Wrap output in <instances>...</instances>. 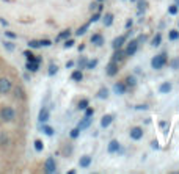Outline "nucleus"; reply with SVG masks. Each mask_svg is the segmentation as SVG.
Wrapping results in <instances>:
<instances>
[{
    "instance_id": "f257e3e1",
    "label": "nucleus",
    "mask_w": 179,
    "mask_h": 174,
    "mask_svg": "<svg viewBox=\"0 0 179 174\" xmlns=\"http://www.w3.org/2000/svg\"><path fill=\"white\" fill-rule=\"evenodd\" d=\"M0 119L5 122H11L16 119V110L13 107H3L0 110Z\"/></svg>"
},
{
    "instance_id": "f03ea898",
    "label": "nucleus",
    "mask_w": 179,
    "mask_h": 174,
    "mask_svg": "<svg viewBox=\"0 0 179 174\" xmlns=\"http://www.w3.org/2000/svg\"><path fill=\"white\" fill-rule=\"evenodd\" d=\"M165 63H167V55H165V54H159V55H156L154 58L151 60V66L154 67V69H160V67H163Z\"/></svg>"
},
{
    "instance_id": "7ed1b4c3",
    "label": "nucleus",
    "mask_w": 179,
    "mask_h": 174,
    "mask_svg": "<svg viewBox=\"0 0 179 174\" xmlns=\"http://www.w3.org/2000/svg\"><path fill=\"white\" fill-rule=\"evenodd\" d=\"M11 89H13V82L8 77L0 79V94H8Z\"/></svg>"
},
{
    "instance_id": "20e7f679",
    "label": "nucleus",
    "mask_w": 179,
    "mask_h": 174,
    "mask_svg": "<svg viewBox=\"0 0 179 174\" xmlns=\"http://www.w3.org/2000/svg\"><path fill=\"white\" fill-rule=\"evenodd\" d=\"M39 63H41V58H39V57H36V60H33V61H27V63H25V69L30 71V72H36V71L39 69Z\"/></svg>"
},
{
    "instance_id": "39448f33",
    "label": "nucleus",
    "mask_w": 179,
    "mask_h": 174,
    "mask_svg": "<svg viewBox=\"0 0 179 174\" xmlns=\"http://www.w3.org/2000/svg\"><path fill=\"white\" fill-rule=\"evenodd\" d=\"M44 171L49 172V174H52V172L57 171V165H55V160H54L52 157L46 160V163H44Z\"/></svg>"
},
{
    "instance_id": "423d86ee",
    "label": "nucleus",
    "mask_w": 179,
    "mask_h": 174,
    "mask_svg": "<svg viewBox=\"0 0 179 174\" xmlns=\"http://www.w3.org/2000/svg\"><path fill=\"white\" fill-rule=\"evenodd\" d=\"M138 49V41H131V44L126 49V55H134Z\"/></svg>"
},
{
    "instance_id": "0eeeda50",
    "label": "nucleus",
    "mask_w": 179,
    "mask_h": 174,
    "mask_svg": "<svg viewBox=\"0 0 179 174\" xmlns=\"http://www.w3.org/2000/svg\"><path fill=\"white\" fill-rule=\"evenodd\" d=\"M141 137H143V129H140V127L131 129V138L132 140H140Z\"/></svg>"
},
{
    "instance_id": "6e6552de",
    "label": "nucleus",
    "mask_w": 179,
    "mask_h": 174,
    "mask_svg": "<svg viewBox=\"0 0 179 174\" xmlns=\"http://www.w3.org/2000/svg\"><path fill=\"white\" fill-rule=\"evenodd\" d=\"M49 119V110L46 108V107H43L41 110H39V115H38V121L39 122H46Z\"/></svg>"
},
{
    "instance_id": "1a4fd4ad",
    "label": "nucleus",
    "mask_w": 179,
    "mask_h": 174,
    "mask_svg": "<svg viewBox=\"0 0 179 174\" xmlns=\"http://www.w3.org/2000/svg\"><path fill=\"white\" fill-rule=\"evenodd\" d=\"M10 144V135L7 132H0V147H5Z\"/></svg>"
},
{
    "instance_id": "9d476101",
    "label": "nucleus",
    "mask_w": 179,
    "mask_h": 174,
    "mask_svg": "<svg viewBox=\"0 0 179 174\" xmlns=\"http://www.w3.org/2000/svg\"><path fill=\"white\" fill-rule=\"evenodd\" d=\"M79 165H80L82 168H88V166L91 165V157H90V155H83V157H80Z\"/></svg>"
},
{
    "instance_id": "9b49d317",
    "label": "nucleus",
    "mask_w": 179,
    "mask_h": 174,
    "mask_svg": "<svg viewBox=\"0 0 179 174\" xmlns=\"http://www.w3.org/2000/svg\"><path fill=\"white\" fill-rule=\"evenodd\" d=\"M91 42H93L94 46H102V44H104V38H102V35L96 33V35L91 36Z\"/></svg>"
},
{
    "instance_id": "f8f14e48",
    "label": "nucleus",
    "mask_w": 179,
    "mask_h": 174,
    "mask_svg": "<svg viewBox=\"0 0 179 174\" xmlns=\"http://www.w3.org/2000/svg\"><path fill=\"white\" fill-rule=\"evenodd\" d=\"M112 121H113V116L112 115H105L104 118L101 119V126L102 127H109L110 124H112Z\"/></svg>"
},
{
    "instance_id": "ddd939ff",
    "label": "nucleus",
    "mask_w": 179,
    "mask_h": 174,
    "mask_svg": "<svg viewBox=\"0 0 179 174\" xmlns=\"http://www.w3.org/2000/svg\"><path fill=\"white\" fill-rule=\"evenodd\" d=\"M116 72H118V64H116L115 61H112V63L107 66V74H109V76H115Z\"/></svg>"
},
{
    "instance_id": "4468645a",
    "label": "nucleus",
    "mask_w": 179,
    "mask_h": 174,
    "mask_svg": "<svg viewBox=\"0 0 179 174\" xmlns=\"http://www.w3.org/2000/svg\"><path fill=\"white\" fill-rule=\"evenodd\" d=\"M90 124H91V118H87V116H85V118L79 122V126H77V127H79L80 130H83V129L90 127Z\"/></svg>"
},
{
    "instance_id": "2eb2a0df",
    "label": "nucleus",
    "mask_w": 179,
    "mask_h": 174,
    "mask_svg": "<svg viewBox=\"0 0 179 174\" xmlns=\"http://www.w3.org/2000/svg\"><path fill=\"white\" fill-rule=\"evenodd\" d=\"M118 149H119V143H118L116 140L110 141V144H109V152H110V154H113V152H118Z\"/></svg>"
},
{
    "instance_id": "dca6fc26",
    "label": "nucleus",
    "mask_w": 179,
    "mask_h": 174,
    "mask_svg": "<svg viewBox=\"0 0 179 174\" xmlns=\"http://www.w3.org/2000/svg\"><path fill=\"white\" fill-rule=\"evenodd\" d=\"M71 79H72V80H75V82H80V80L83 79L82 71H80V69H79V71H74V72L71 74Z\"/></svg>"
},
{
    "instance_id": "f3484780",
    "label": "nucleus",
    "mask_w": 179,
    "mask_h": 174,
    "mask_svg": "<svg viewBox=\"0 0 179 174\" xmlns=\"http://www.w3.org/2000/svg\"><path fill=\"white\" fill-rule=\"evenodd\" d=\"M113 89H115L116 94H124V93H126V85H124V83H115Z\"/></svg>"
},
{
    "instance_id": "a211bd4d",
    "label": "nucleus",
    "mask_w": 179,
    "mask_h": 174,
    "mask_svg": "<svg viewBox=\"0 0 179 174\" xmlns=\"http://www.w3.org/2000/svg\"><path fill=\"white\" fill-rule=\"evenodd\" d=\"M69 35H71V30H65V32H61V33L57 36L55 42H60V41H63V39H68V38H69Z\"/></svg>"
},
{
    "instance_id": "6ab92c4d",
    "label": "nucleus",
    "mask_w": 179,
    "mask_h": 174,
    "mask_svg": "<svg viewBox=\"0 0 179 174\" xmlns=\"http://www.w3.org/2000/svg\"><path fill=\"white\" fill-rule=\"evenodd\" d=\"M124 54H126V52H123V50H119V49H116V52H115V55H113V61H115V63H116V61H123Z\"/></svg>"
},
{
    "instance_id": "aec40b11",
    "label": "nucleus",
    "mask_w": 179,
    "mask_h": 174,
    "mask_svg": "<svg viewBox=\"0 0 179 174\" xmlns=\"http://www.w3.org/2000/svg\"><path fill=\"white\" fill-rule=\"evenodd\" d=\"M124 36H119V38H116L115 41H113V49H115V50H116V49H119L121 46H123V42H124Z\"/></svg>"
},
{
    "instance_id": "412c9836",
    "label": "nucleus",
    "mask_w": 179,
    "mask_h": 174,
    "mask_svg": "<svg viewBox=\"0 0 179 174\" xmlns=\"http://www.w3.org/2000/svg\"><path fill=\"white\" fill-rule=\"evenodd\" d=\"M159 91H160V93H170V91H171V83H168V82L162 83L160 88H159Z\"/></svg>"
},
{
    "instance_id": "4be33fe9",
    "label": "nucleus",
    "mask_w": 179,
    "mask_h": 174,
    "mask_svg": "<svg viewBox=\"0 0 179 174\" xmlns=\"http://www.w3.org/2000/svg\"><path fill=\"white\" fill-rule=\"evenodd\" d=\"M113 24V14H105V17H104V25L105 27H110Z\"/></svg>"
},
{
    "instance_id": "5701e85b",
    "label": "nucleus",
    "mask_w": 179,
    "mask_h": 174,
    "mask_svg": "<svg viewBox=\"0 0 179 174\" xmlns=\"http://www.w3.org/2000/svg\"><path fill=\"white\" fill-rule=\"evenodd\" d=\"M41 130H43L47 137H52V135H54V129L50 127V126H43V127H41Z\"/></svg>"
},
{
    "instance_id": "b1692460",
    "label": "nucleus",
    "mask_w": 179,
    "mask_h": 174,
    "mask_svg": "<svg viewBox=\"0 0 179 174\" xmlns=\"http://www.w3.org/2000/svg\"><path fill=\"white\" fill-rule=\"evenodd\" d=\"M107 96H109V91H107V88H102V89L97 93V97H99V99H107Z\"/></svg>"
},
{
    "instance_id": "393cba45",
    "label": "nucleus",
    "mask_w": 179,
    "mask_h": 174,
    "mask_svg": "<svg viewBox=\"0 0 179 174\" xmlns=\"http://www.w3.org/2000/svg\"><path fill=\"white\" fill-rule=\"evenodd\" d=\"M3 46H5V49H7L8 52H13L14 49H16V46L13 42H8V41H3Z\"/></svg>"
},
{
    "instance_id": "a878e982",
    "label": "nucleus",
    "mask_w": 179,
    "mask_h": 174,
    "mask_svg": "<svg viewBox=\"0 0 179 174\" xmlns=\"http://www.w3.org/2000/svg\"><path fill=\"white\" fill-rule=\"evenodd\" d=\"M57 71H58V67H57V64H50L49 66V76H55V74H57Z\"/></svg>"
},
{
    "instance_id": "bb28decb",
    "label": "nucleus",
    "mask_w": 179,
    "mask_h": 174,
    "mask_svg": "<svg viewBox=\"0 0 179 174\" xmlns=\"http://www.w3.org/2000/svg\"><path fill=\"white\" fill-rule=\"evenodd\" d=\"M24 55H25V58H27V61H33V60H36V57H35L30 50H25Z\"/></svg>"
},
{
    "instance_id": "cd10ccee",
    "label": "nucleus",
    "mask_w": 179,
    "mask_h": 174,
    "mask_svg": "<svg viewBox=\"0 0 179 174\" xmlns=\"http://www.w3.org/2000/svg\"><path fill=\"white\" fill-rule=\"evenodd\" d=\"M87 30H88V24H85V25H82V27L77 30V32H75V35H77V36H82V35H83Z\"/></svg>"
},
{
    "instance_id": "c85d7f7f",
    "label": "nucleus",
    "mask_w": 179,
    "mask_h": 174,
    "mask_svg": "<svg viewBox=\"0 0 179 174\" xmlns=\"http://www.w3.org/2000/svg\"><path fill=\"white\" fill-rule=\"evenodd\" d=\"M35 149H36L38 152H41L43 149H44V144H43V141H41V140H36V141H35Z\"/></svg>"
},
{
    "instance_id": "c756f323",
    "label": "nucleus",
    "mask_w": 179,
    "mask_h": 174,
    "mask_svg": "<svg viewBox=\"0 0 179 174\" xmlns=\"http://www.w3.org/2000/svg\"><path fill=\"white\" fill-rule=\"evenodd\" d=\"M29 47L30 49H39L41 44H39V41H29Z\"/></svg>"
},
{
    "instance_id": "7c9ffc66",
    "label": "nucleus",
    "mask_w": 179,
    "mask_h": 174,
    "mask_svg": "<svg viewBox=\"0 0 179 174\" xmlns=\"http://www.w3.org/2000/svg\"><path fill=\"white\" fill-rule=\"evenodd\" d=\"M88 107V101H87V99H82V101L79 102V110H85Z\"/></svg>"
},
{
    "instance_id": "2f4dec72",
    "label": "nucleus",
    "mask_w": 179,
    "mask_h": 174,
    "mask_svg": "<svg viewBox=\"0 0 179 174\" xmlns=\"http://www.w3.org/2000/svg\"><path fill=\"white\" fill-rule=\"evenodd\" d=\"M87 63H88V60H87L85 57H82V58L79 60V67H80V69H83V67H87Z\"/></svg>"
},
{
    "instance_id": "473e14b6",
    "label": "nucleus",
    "mask_w": 179,
    "mask_h": 174,
    "mask_svg": "<svg viewBox=\"0 0 179 174\" xmlns=\"http://www.w3.org/2000/svg\"><path fill=\"white\" fill-rule=\"evenodd\" d=\"M160 39H162V36H160V35H156V36H154V39H152V42H151V44H152V46L156 47V46H159V44H160Z\"/></svg>"
},
{
    "instance_id": "72a5a7b5",
    "label": "nucleus",
    "mask_w": 179,
    "mask_h": 174,
    "mask_svg": "<svg viewBox=\"0 0 179 174\" xmlns=\"http://www.w3.org/2000/svg\"><path fill=\"white\" fill-rule=\"evenodd\" d=\"M126 83L129 85V86H135V83H137V80H135V77H127V80H126Z\"/></svg>"
},
{
    "instance_id": "f704fd0d",
    "label": "nucleus",
    "mask_w": 179,
    "mask_h": 174,
    "mask_svg": "<svg viewBox=\"0 0 179 174\" xmlns=\"http://www.w3.org/2000/svg\"><path fill=\"white\" fill-rule=\"evenodd\" d=\"M39 44H41V47H49V46H52V41H49V39H41Z\"/></svg>"
},
{
    "instance_id": "c9c22d12",
    "label": "nucleus",
    "mask_w": 179,
    "mask_h": 174,
    "mask_svg": "<svg viewBox=\"0 0 179 174\" xmlns=\"http://www.w3.org/2000/svg\"><path fill=\"white\" fill-rule=\"evenodd\" d=\"M79 133H80V129L77 127V129L71 130V133H69V135H71V138H77V137H79Z\"/></svg>"
},
{
    "instance_id": "e433bc0d",
    "label": "nucleus",
    "mask_w": 179,
    "mask_h": 174,
    "mask_svg": "<svg viewBox=\"0 0 179 174\" xmlns=\"http://www.w3.org/2000/svg\"><path fill=\"white\" fill-rule=\"evenodd\" d=\"M14 94H16L17 99H24V93H22L20 88H16V89H14Z\"/></svg>"
},
{
    "instance_id": "4c0bfd02",
    "label": "nucleus",
    "mask_w": 179,
    "mask_h": 174,
    "mask_svg": "<svg viewBox=\"0 0 179 174\" xmlns=\"http://www.w3.org/2000/svg\"><path fill=\"white\" fill-rule=\"evenodd\" d=\"M5 36H7V38H10V39H16V38H17V36H16V33H13V32H10V30H7V32H5Z\"/></svg>"
},
{
    "instance_id": "58836bf2",
    "label": "nucleus",
    "mask_w": 179,
    "mask_h": 174,
    "mask_svg": "<svg viewBox=\"0 0 179 174\" xmlns=\"http://www.w3.org/2000/svg\"><path fill=\"white\" fill-rule=\"evenodd\" d=\"M177 38H179V33H177V32H174V30L170 32V39H171V41H176Z\"/></svg>"
},
{
    "instance_id": "ea45409f",
    "label": "nucleus",
    "mask_w": 179,
    "mask_h": 174,
    "mask_svg": "<svg viewBox=\"0 0 179 174\" xmlns=\"http://www.w3.org/2000/svg\"><path fill=\"white\" fill-rule=\"evenodd\" d=\"M96 64H97V60H91V61L87 63V67H88V69H93V67H96Z\"/></svg>"
},
{
    "instance_id": "a19ab883",
    "label": "nucleus",
    "mask_w": 179,
    "mask_h": 174,
    "mask_svg": "<svg viewBox=\"0 0 179 174\" xmlns=\"http://www.w3.org/2000/svg\"><path fill=\"white\" fill-rule=\"evenodd\" d=\"M93 113H94V110H93V108H90V107H87V108H85V116H87V118H91V116H93Z\"/></svg>"
},
{
    "instance_id": "79ce46f5",
    "label": "nucleus",
    "mask_w": 179,
    "mask_h": 174,
    "mask_svg": "<svg viewBox=\"0 0 179 174\" xmlns=\"http://www.w3.org/2000/svg\"><path fill=\"white\" fill-rule=\"evenodd\" d=\"M168 13H170V14H176V13H177V8L173 5V7H170V8H168Z\"/></svg>"
},
{
    "instance_id": "37998d69",
    "label": "nucleus",
    "mask_w": 179,
    "mask_h": 174,
    "mask_svg": "<svg viewBox=\"0 0 179 174\" xmlns=\"http://www.w3.org/2000/svg\"><path fill=\"white\" fill-rule=\"evenodd\" d=\"M72 46H74V41L68 38V39H66V42H65V47H72Z\"/></svg>"
},
{
    "instance_id": "c03bdc74",
    "label": "nucleus",
    "mask_w": 179,
    "mask_h": 174,
    "mask_svg": "<svg viewBox=\"0 0 179 174\" xmlns=\"http://www.w3.org/2000/svg\"><path fill=\"white\" fill-rule=\"evenodd\" d=\"M138 8H140V10H145V8H146V2H145V0H140V2H138Z\"/></svg>"
},
{
    "instance_id": "a18cd8bd",
    "label": "nucleus",
    "mask_w": 179,
    "mask_h": 174,
    "mask_svg": "<svg viewBox=\"0 0 179 174\" xmlns=\"http://www.w3.org/2000/svg\"><path fill=\"white\" fill-rule=\"evenodd\" d=\"M99 19H101V14H99V13H96V14H93L91 22H96V20H99Z\"/></svg>"
},
{
    "instance_id": "49530a36",
    "label": "nucleus",
    "mask_w": 179,
    "mask_h": 174,
    "mask_svg": "<svg viewBox=\"0 0 179 174\" xmlns=\"http://www.w3.org/2000/svg\"><path fill=\"white\" fill-rule=\"evenodd\" d=\"M171 64H173V67H174V69H176V67H179V58L173 60V63H171Z\"/></svg>"
},
{
    "instance_id": "de8ad7c7",
    "label": "nucleus",
    "mask_w": 179,
    "mask_h": 174,
    "mask_svg": "<svg viewBox=\"0 0 179 174\" xmlns=\"http://www.w3.org/2000/svg\"><path fill=\"white\" fill-rule=\"evenodd\" d=\"M132 27V20H127L126 22V28H131Z\"/></svg>"
},
{
    "instance_id": "09e8293b",
    "label": "nucleus",
    "mask_w": 179,
    "mask_h": 174,
    "mask_svg": "<svg viewBox=\"0 0 179 174\" xmlns=\"http://www.w3.org/2000/svg\"><path fill=\"white\" fill-rule=\"evenodd\" d=\"M72 66H74V61H68L66 63V67H72Z\"/></svg>"
},
{
    "instance_id": "8fccbe9b",
    "label": "nucleus",
    "mask_w": 179,
    "mask_h": 174,
    "mask_svg": "<svg viewBox=\"0 0 179 174\" xmlns=\"http://www.w3.org/2000/svg\"><path fill=\"white\" fill-rule=\"evenodd\" d=\"M96 7H97V5H96V3H91V5H90V10H94V8H96Z\"/></svg>"
},
{
    "instance_id": "3c124183",
    "label": "nucleus",
    "mask_w": 179,
    "mask_h": 174,
    "mask_svg": "<svg viewBox=\"0 0 179 174\" xmlns=\"http://www.w3.org/2000/svg\"><path fill=\"white\" fill-rule=\"evenodd\" d=\"M0 22H2V24H3V25H8V22H7L5 19H0Z\"/></svg>"
},
{
    "instance_id": "603ef678",
    "label": "nucleus",
    "mask_w": 179,
    "mask_h": 174,
    "mask_svg": "<svg viewBox=\"0 0 179 174\" xmlns=\"http://www.w3.org/2000/svg\"><path fill=\"white\" fill-rule=\"evenodd\" d=\"M97 2H102V0H97Z\"/></svg>"
}]
</instances>
